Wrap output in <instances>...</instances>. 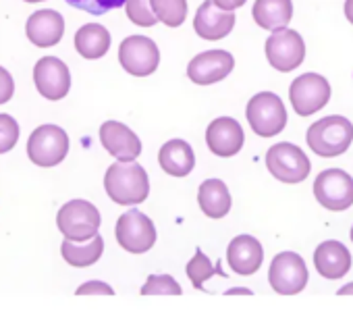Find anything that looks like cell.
I'll use <instances>...</instances> for the list:
<instances>
[{"label": "cell", "mask_w": 353, "mask_h": 318, "mask_svg": "<svg viewBox=\"0 0 353 318\" xmlns=\"http://www.w3.org/2000/svg\"><path fill=\"white\" fill-rule=\"evenodd\" d=\"M26 34L32 44H36L40 48H50L61 42V38L65 34V19L59 11L40 9L28 19Z\"/></svg>", "instance_id": "ac0fdd59"}, {"label": "cell", "mask_w": 353, "mask_h": 318, "mask_svg": "<svg viewBox=\"0 0 353 318\" xmlns=\"http://www.w3.org/2000/svg\"><path fill=\"white\" fill-rule=\"evenodd\" d=\"M198 204L208 219H223L231 210V194L225 181L206 179L198 192Z\"/></svg>", "instance_id": "603a6c76"}, {"label": "cell", "mask_w": 353, "mask_h": 318, "mask_svg": "<svg viewBox=\"0 0 353 318\" xmlns=\"http://www.w3.org/2000/svg\"><path fill=\"white\" fill-rule=\"evenodd\" d=\"M67 3L73 9L85 11V13H90L94 17H100V15H106L112 9L123 7L125 0H67Z\"/></svg>", "instance_id": "4dcf8cb0"}, {"label": "cell", "mask_w": 353, "mask_h": 318, "mask_svg": "<svg viewBox=\"0 0 353 318\" xmlns=\"http://www.w3.org/2000/svg\"><path fill=\"white\" fill-rule=\"evenodd\" d=\"M266 59L272 69L281 73H289L297 69L305 59L303 38L295 30H276L266 40Z\"/></svg>", "instance_id": "7c38bea8"}, {"label": "cell", "mask_w": 353, "mask_h": 318, "mask_svg": "<svg viewBox=\"0 0 353 318\" xmlns=\"http://www.w3.org/2000/svg\"><path fill=\"white\" fill-rule=\"evenodd\" d=\"M69 154V135L59 125H40L28 141V156L38 167H57Z\"/></svg>", "instance_id": "5b68a950"}, {"label": "cell", "mask_w": 353, "mask_h": 318, "mask_svg": "<svg viewBox=\"0 0 353 318\" xmlns=\"http://www.w3.org/2000/svg\"><path fill=\"white\" fill-rule=\"evenodd\" d=\"M114 235H117V244L129 254H145L156 244L154 223L137 208H131L119 217Z\"/></svg>", "instance_id": "52a82bcc"}, {"label": "cell", "mask_w": 353, "mask_h": 318, "mask_svg": "<svg viewBox=\"0 0 353 318\" xmlns=\"http://www.w3.org/2000/svg\"><path fill=\"white\" fill-rule=\"evenodd\" d=\"M243 141H245L243 127L231 117H219L206 129V143L210 152L221 158L235 156L243 148Z\"/></svg>", "instance_id": "2e32d148"}, {"label": "cell", "mask_w": 353, "mask_h": 318, "mask_svg": "<svg viewBox=\"0 0 353 318\" xmlns=\"http://www.w3.org/2000/svg\"><path fill=\"white\" fill-rule=\"evenodd\" d=\"M314 266L324 279H341L351 268V254L341 241H322L314 252Z\"/></svg>", "instance_id": "ffe728a7"}, {"label": "cell", "mask_w": 353, "mask_h": 318, "mask_svg": "<svg viewBox=\"0 0 353 318\" xmlns=\"http://www.w3.org/2000/svg\"><path fill=\"white\" fill-rule=\"evenodd\" d=\"M252 15L262 30H285L293 17V3L291 0H256Z\"/></svg>", "instance_id": "7402d4cb"}, {"label": "cell", "mask_w": 353, "mask_h": 318, "mask_svg": "<svg viewBox=\"0 0 353 318\" xmlns=\"http://www.w3.org/2000/svg\"><path fill=\"white\" fill-rule=\"evenodd\" d=\"M235 293L252 295V289H245V287H235V289H227V291H225V295H235Z\"/></svg>", "instance_id": "d590c367"}, {"label": "cell", "mask_w": 353, "mask_h": 318, "mask_svg": "<svg viewBox=\"0 0 353 318\" xmlns=\"http://www.w3.org/2000/svg\"><path fill=\"white\" fill-rule=\"evenodd\" d=\"M36 90L48 100H63L71 90L69 67L57 57H42L34 67Z\"/></svg>", "instance_id": "4fadbf2b"}, {"label": "cell", "mask_w": 353, "mask_h": 318, "mask_svg": "<svg viewBox=\"0 0 353 318\" xmlns=\"http://www.w3.org/2000/svg\"><path fill=\"white\" fill-rule=\"evenodd\" d=\"M235 28V15L233 11H223L219 9L212 0H204L200 5L196 19H194V30L202 40L214 42L227 38Z\"/></svg>", "instance_id": "e0dca14e"}, {"label": "cell", "mask_w": 353, "mask_h": 318, "mask_svg": "<svg viewBox=\"0 0 353 318\" xmlns=\"http://www.w3.org/2000/svg\"><path fill=\"white\" fill-rule=\"evenodd\" d=\"M183 289L170 275H152L141 287V295H181Z\"/></svg>", "instance_id": "83f0119b"}, {"label": "cell", "mask_w": 353, "mask_h": 318, "mask_svg": "<svg viewBox=\"0 0 353 318\" xmlns=\"http://www.w3.org/2000/svg\"><path fill=\"white\" fill-rule=\"evenodd\" d=\"M19 123L11 115H0V154L11 152L19 139Z\"/></svg>", "instance_id": "f546056e"}, {"label": "cell", "mask_w": 353, "mask_h": 318, "mask_svg": "<svg viewBox=\"0 0 353 318\" xmlns=\"http://www.w3.org/2000/svg\"><path fill=\"white\" fill-rule=\"evenodd\" d=\"M270 287L281 295H295L307 285V266L295 252H281L272 258L268 270Z\"/></svg>", "instance_id": "9c48e42d"}, {"label": "cell", "mask_w": 353, "mask_h": 318, "mask_svg": "<svg viewBox=\"0 0 353 318\" xmlns=\"http://www.w3.org/2000/svg\"><path fill=\"white\" fill-rule=\"evenodd\" d=\"M100 143L119 163H133L141 154V141L125 123L106 121L100 127Z\"/></svg>", "instance_id": "9a60e30c"}, {"label": "cell", "mask_w": 353, "mask_h": 318, "mask_svg": "<svg viewBox=\"0 0 353 318\" xmlns=\"http://www.w3.org/2000/svg\"><path fill=\"white\" fill-rule=\"evenodd\" d=\"M227 260L233 272L254 275L262 266L264 248L254 235H237L235 239H231L227 248Z\"/></svg>", "instance_id": "d6986e66"}, {"label": "cell", "mask_w": 353, "mask_h": 318, "mask_svg": "<svg viewBox=\"0 0 353 318\" xmlns=\"http://www.w3.org/2000/svg\"><path fill=\"white\" fill-rule=\"evenodd\" d=\"M104 188L112 202L119 206H137L150 194V179L141 165L133 163H114L104 175Z\"/></svg>", "instance_id": "6da1fadb"}, {"label": "cell", "mask_w": 353, "mask_h": 318, "mask_svg": "<svg viewBox=\"0 0 353 318\" xmlns=\"http://www.w3.org/2000/svg\"><path fill=\"white\" fill-rule=\"evenodd\" d=\"M158 21L168 28H179L188 17V0H150Z\"/></svg>", "instance_id": "484cf974"}, {"label": "cell", "mask_w": 353, "mask_h": 318, "mask_svg": "<svg viewBox=\"0 0 353 318\" xmlns=\"http://www.w3.org/2000/svg\"><path fill=\"white\" fill-rule=\"evenodd\" d=\"M289 98L293 110L301 117H310L326 106L330 100V83L318 73H303L293 79L289 88Z\"/></svg>", "instance_id": "8fae6325"}, {"label": "cell", "mask_w": 353, "mask_h": 318, "mask_svg": "<svg viewBox=\"0 0 353 318\" xmlns=\"http://www.w3.org/2000/svg\"><path fill=\"white\" fill-rule=\"evenodd\" d=\"M266 167L270 175L283 183H301L312 171V163L305 152L289 141L274 143L266 154Z\"/></svg>", "instance_id": "3957f363"}, {"label": "cell", "mask_w": 353, "mask_h": 318, "mask_svg": "<svg viewBox=\"0 0 353 318\" xmlns=\"http://www.w3.org/2000/svg\"><path fill=\"white\" fill-rule=\"evenodd\" d=\"M212 3L219 7V9H223V11H235V9H239V7H243L248 0H212Z\"/></svg>", "instance_id": "836d02e7"}, {"label": "cell", "mask_w": 353, "mask_h": 318, "mask_svg": "<svg viewBox=\"0 0 353 318\" xmlns=\"http://www.w3.org/2000/svg\"><path fill=\"white\" fill-rule=\"evenodd\" d=\"M235 67V59L227 50H206L194 57L188 65V77L198 86L223 81Z\"/></svg>", "instance_id": "5bb4252c"}, {"label": "cell", "mask_w": 353, "mask_h": 318, "mask_svg": "<svg viewBox=\"0 0 353 318\" xmlns=\"http://www.w3.org/2000/svg\"><path fill=\"white\" fill-rule=\"evenodd\" d=\"M119 63L133 77H148L158 69L160 52L154 40L145 36H129L119 46Z\"/></svg>", "instance_id": "30bf717a"}, {"label": "cell", "mask_w": 353, "mask_h": 318, "mask_svg": "<svg viewBox=\"0 0 353 318\" xmlns=\"http://www.w3.org/2000/svg\"><path fill=\"white\" fill-rule=\"evenodd\" d=\"M305 141L316 156L322 158L341 156L343 152L349 150L353 141V125L349 123V119L341 115L324 117L310 125L305 133Z\"/></svg>", "instance_id": "7a4b0ae2"}, {"label": "cell", "mask_w": 353, "mask_h": 318, "mask_svg": "<svg viewBox=\"0 0 353 318\" xmlns=\"http://www.w3.org/2000/svg\"><path fill=\"white\" fill-rule=\"evenodd\" d=\"M158 161L164 173L172 177H188L196 167V154L185 139H168L158 152Z\"/></svg>", "instance_id": "44dd1931"}, {"label": "cell", "mask_w": 353, "mask_h": 318, "mask_svg": "<svg viewBox=\"0 0 353 318\" xmlns=\"http://www.w3.org/2000/svg\"><path fill=\"white\" fill-rule=\"evenodd\" d=\"M248 123L252 131L260 137H274L287 125V110L283 100L272 92L256 94L245 108Z\"/></svg>", "instance_id": "277c9868"}, {"label": "cell", "mask_w": 353, "mask_h": 318, "mask_svg": "<svg viewBox=\"0 0 353 318\" xmlns=\"http://www.w3.org/2000/svg\"><path fill=\"white\" fill-rule=\"evenodd\" d=\"M15 94V81H13V75L5 69L0 67V104H5L13 98Z\"/></svg>", "instance_id": "d6a6232c"}, {"label": "cell", "mask_w": 353, "mask_h": 318, "mask_svg": "<svg viewBox=\"0 0 353 318\" xmlns=\"http://www.w3.org/2000/svg\"><path fill=\"white\" fill-rule=\"evenodd\" d=\"M125 11H127V17L131 19V23H135V26L152 28L158 23L150 0H125Z\"/></svg>", "instance_id": "f1b7e54d"}, {"label": "cell", "mask_w": 353, "mask_h": 318, "mask_svg": "<svg viewBox=\"0 0 353 318\" xmlns=\"http://www.w3.org/2000/svg\"><path fill=\"white\" fill-rule=\"evenodd\" d=\"M57 225L69 241H85L98 235L100 212L88 200H71L59 210Z\"/></svg>", "instance_id": "8992f818"}, {"label": "cell", "mask_w": 353, "mask_h": 318, "mask_svg": "<svg viewBox=\"0 0 353 318\" xmlns=\"http://www.w3.org/2000/svg\"><path fill=\"white\" fill-rule=\"evenodd\" d=\"M345 17L353 26V0H345Z\"/></svg>", "instance_id": "e575fe53"}, {"label": "cell", "mask_w": 353, "mask_h": 318, "mask_svg": "<svg viewBox=\"0 0 353 318\" xmlns=\"http://www.w3.org/2000/svg\"><path fill=\"white\" fill-rule=\"evenodd\" d=\"M75 293L77 295H114V289L102 281H88V283L79 285V289Z\"/></svg>", "instance_id": "1f68e13d"}, {"label": "cell", "mask_w": 353, "mask_h": 318, "mask_svg": "<svg viewBox=\"0 0 353 318\" xmlns=\"http://www.w3.org/2000/svg\"><path fill=\"white\" fill-rule=\"evenodd\" d=\"M23 3H44V0H23Z\"/></svg>", "instance_id": "74e56055"}, {"label": "cell", "mask_w": 353, "mask_h": 318, "mask_svg": "<svg viewBox=\"0 0 353 318\" xmlns=\"http://www.w3.org/2000/svg\"><path fill=\"white\" fill-rule=\"evenodd\" d=\"M185 272H188V277H190L194 289H200V291L204 289V283H206L210 277H214V275L227 277V272H223V268H221V262L214 266V264L210 262V258H208L200 248L196 250V256L188 262Z\"/></svg>", "instance_id": "4316f807"}, {"label": "cell", "mask_w": 353, "mask_h": 318, "mask_svg": "<svg viewBox=\"0 0 353 318\" xmlns=\"http://www.w3.org/2000/svg\"><path fill=\"white\" fill-rule=\"evenodd\" d=\"M75 48L83 59H102L110 48V34L100 23H88L75 34Z\"/></svg>", "instance_id": "cb8c5ba5"}, {"label": "cell", "mask_w": 353, "mask_h": 318, "mask_svg": "<svg viewBox=\"0 0 353 318\" xmlns=\"http://www.w3.org/2000/svg\"><path fill=\"white\" fill-rule=\"evenodd\" d=\"M351 241H353V227H351Z\"/></svg>", "instance_id": "f35d334b"}, {"label": "cell", "mask_w": 353, "mask_h": 318, "mask_svg": "<svg viewBox=\"0 0 353 318\" xmlns=\"http://www.w3.org/2000/svg\"><path fill=\"white\" fill-rule=\"evenodd\" d=\"M336 295H353V283H347L341 289H336Z\"/></svg>", "instance_id": "8d00e7d4"}, {"label": "cell", "mask_w": 353, "mask_h": 318, "mask_svg": "<svg viewBox=\"0 0 353 318\" xmlns=\"http://www.w3.org/2000/svg\"><path fill=\"white\" fill-rule=\"evenodd\" d=\"M102 252H104L102 235H94L92 239H85V241L65 239L61 246V254H63L65 262H69L75 268H85V266L96 264L102 258Z\"/></svg>", "instance_id": "d4e9b609"}, {"label": "cell", "mask_w": 353, "mask_h": 318, "mask_svg": "<svg viewBox=\"0 0 353 318\" xmlns=\"http://www.w3.org/2000/svg\"><path fill=\"white\" fill-rule=\"evenodd\" d=\"M314 196L326 210H347L353 206V177L343 169H326L314 181Z\"/></svg>", "instance_id": "ba28073f"}]
</instances>
